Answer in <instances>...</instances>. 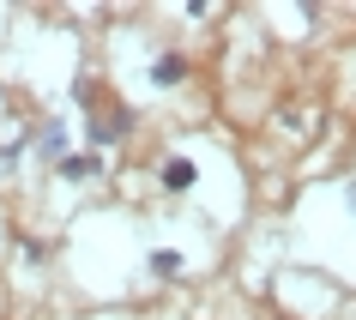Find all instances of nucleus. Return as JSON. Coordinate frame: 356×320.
Wrapping results in <instances>:
<instances>
[{"mask_svg":"<svg viewBox=\"0 0 356 320\" xmlns=\"http://www.w3.org/2000/svg\"><path fill=\"white\" fill-rule=\"evenodd\" d=\"M193 182H200V163H193V157H169L163 163V188L169 193H188Z\"/></svg>","mask_w":356,"mask_h":320,"instance_id":"obj_2","label":"nucleus"},{"mask_svg":"<svg viewBox=\"0 0 356 320\" xmlns=\"http://www.w3.org/2000/svg\"><path fill=\"white\" fill-rule=\"evenodd\" d=\"M181 79H188V61H181V55H157L151 85H163V91H169V85H181Z\"/></svg>","mask_w":356,"mask_h":320,"instance_id":"obj_4","label":"nucleus"},{"mask_svg":"<svg viewBox=\"0 0 356 320\" xmlns=\"http://www.w3.org/2000/svg\"><path fill=\"white\" fill-rule=\"evenodd\" d=\"M127 133H133V115L127 109H109L103 121H91V139H97V145H115V139H127Z\"/></svg>","mask_w":356,"mask_h":320,"instance_id":"obj_1","label":"nucleus"},{"mask_svg":"<svg viewBox=\"0 0 356 320\" xmlns=\"http://www.w3.org/2000/svg\"><path fill=\"white\" fill-rule=\"evenodd\" d=\"M151 272H157V278H181V254L157 248V254H151Z\"/></svg>","mask_w":356,"mask_h":320,"instance_id":"obj_5","label":"nucleus"},{"mask_svg":"<svg viewBox=\"0 0 356 320\" xmlns=\"http://www.w3.org/2000/svg\"><path fill=\"white\" fill-rule=\"evenodd\" d=\"M60 145H67V133H60V127L42 133V157H60Z\"/></svg>","mask_w":356,"mask_h":320,"instance_id":"obj_6","label":"nucleus"},{"mask_svg":"<svg viewBox=\"0 0 356 320\" xmlns=\"http://www.w3.org/2000/svg\"><path fill=\"white\" fill-rule=\"evenodd\" d=\"M103 175V157L85 151V157H60V182H97Z\"/></svg>","mask_w":356,"mask_h":320,"instance_id":"obj_3","label":"nucleus"}]
</instances>
